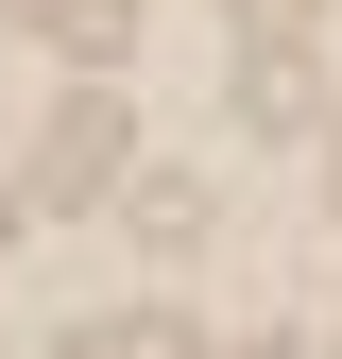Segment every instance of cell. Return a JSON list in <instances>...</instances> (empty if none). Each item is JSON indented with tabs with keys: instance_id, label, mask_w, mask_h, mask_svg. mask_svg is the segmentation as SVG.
I'll return each mask as SVG.
<instances>
[{
	"instance_id": "obj_9",
	"label": "cell",
	"mask_w": 342,
	"mask_h": 359,
	"mask_svg": "<svg viewBox=\"0 0 342 359\" xmlns=\"http://www.w3.org/2000/svg\"><path fill=\"white\" fill-rule=\"evenodd\" d=\"M325 189H342V120H325Z\"/></svg>"
},
{
	"instance_id": "obj_8",
	"label": "cell",
	"mask_w": 342,
	"mask_h": 359,
	"mask_svg": "<svg viewBox=\"0 0 342 359\" xmlns=\"http://www.w3.org/2000/svg\"><path fill=\"white\" fill-rule=\"evenodd\" d=\"M240 359H308V342H240Z\"/></svg>"
},
{
	"instance_id": "obj_5",
	"label": "cell",
	"mask_w": 342,
	"mask_h": 359,
	"mask_svg": "<svg viewBox=\"0 0 342 359\" xmlns=\"http://www.w3.org/2000/svg\"><path fill=\"white\" fill-rule=\"evenodd\" d=\"M120 222H137L154 257H189V240H205V171H137V189H120Z\"/></svg>"
},
{
	"instance_id": "obj_1",
	"label": "cell",
	"mask_w": 342,
	"mask_h": 359,
	"mask_svg": "<svg viewBox=\"0 0 342 359\" xmlns=\"http://www.w3.org/2000/svg\"><path fill=\"white\" fill-rule=\"evenodd\" d=\"M34 205H120L137 189V120H120V86H69L52 120H34V171H18Z\"/></svg>"
},
{
	"instance_id": "obj_2",
	"label": "cell",
	"mask_w": 342,
	"mask_h": 359,
	"mask_svg": "<svg viewBox=\"0 0 342 359\" xmlns=\"http://www.w3.org/2000/svg\"><path fill=\"white\" fill-rule=\"evenodd\" d=\"M18 34H34V52H69L86 86H103L120 52H137V0H18Z\"/></svg>"
},
{
	"instance_id": "obj_4",
	"label": "cell",
	"mask_w": 342,
	"mask_h": 359,
	"mask_svg": "<svg viewBox=\"0 0 342 359\" xmlns=\"http://www.w3.org/2000/svg\"><path fill=\"white\" fill-rule=\"evenodd\" d=\"M52 359H205V325L189 308H103V325H69Z\"/></svg>"
},
{
	"instance_id": "obj_7",
	"label": "cell",
	"mask_w": 342,
	"mask_h": 359,
	"mask_svg": "<svg viewBox=\"0 0 342 359\" xmlns=\"http://www.w3.org/2000/svg\"><path fill=\"white\" fill-rule=\"evenodd\" d=\"M18 222H34V189H18V171H0V240H18Z\"/></svg>"
},
{
	"instance_id": "obj_6",
	"label": "cell",
	"mask_w": 342,
	"mask_h": 359,
	"mask_svg": "<svg viewBox=\"0 0 342 359\" xmlns=\"http://www.w3.org/2000/svg\"><path fill=\"white\" fill-rule=\"evenodd\" d=\"M240 18H256V52H291V34H308L325 0H240Z\"/></svg>"
},
{
	"instance_id": "obj_3",
	"label": "cell",
	"mask_w": 342,
	"mask_h": 359,
	"mask_svg": "<svg viewBox=\"0 0 342 359\" xmlns=\"http://www.w3.org/2000/svg\"><path fill=\"white\" fill-rule=\"evenodd\" d=\"M240 120H256V137H325V69L308 52H256L240 69Z\"/></svg>"
}]
</instances>
